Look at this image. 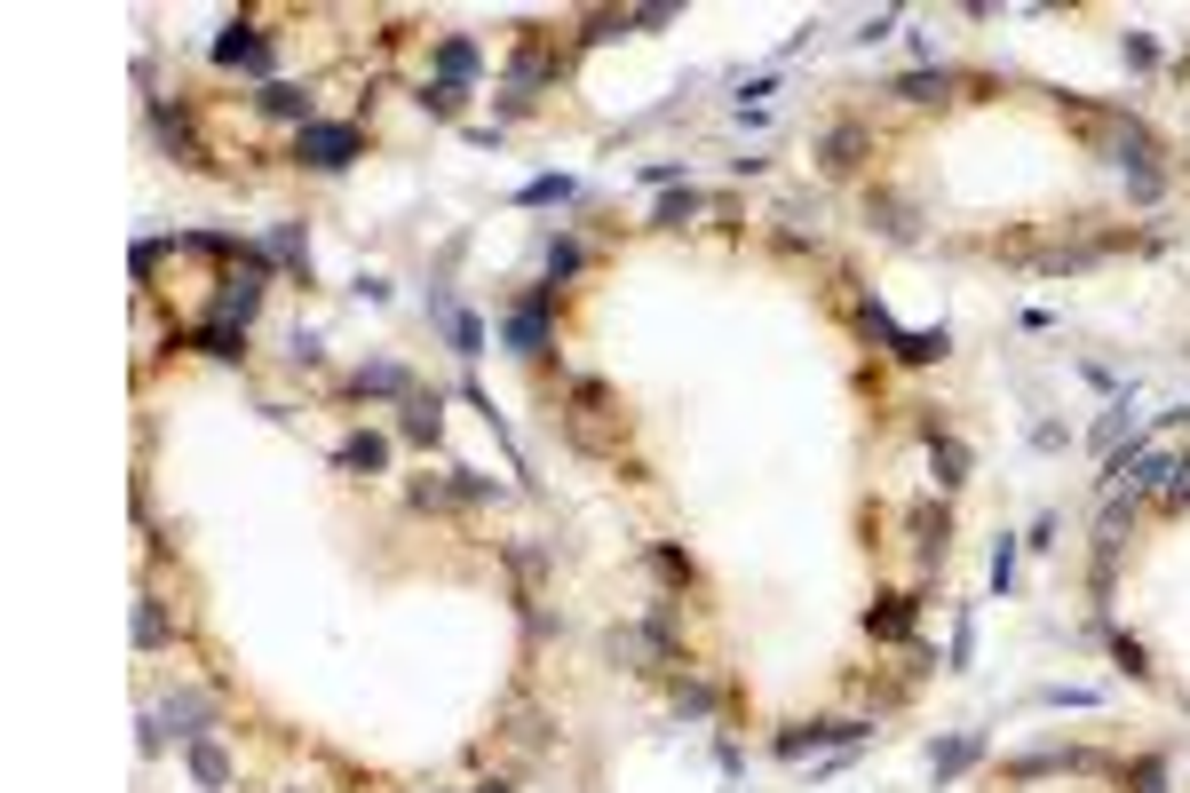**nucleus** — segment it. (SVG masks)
<instances>
[{
  "mask_svg": "<svg viewBox=\"0 0 1190 793\" xmlns=\"http://www.w3.org/2000/svg\"><path fill=\"white\" fill-rule=\"evenodd\" d=\"M198 350H207V358H238V350H246V333H238V326H215V318H207V326H198Z\"/></svg>",
  "mask_w": 1190,
  "mask_h": 793,
  "instance_id": "412c9836",
  "label": "nucleus"
},
{
  "mask_svg": "<svg viewBox=\"0 0 1190 793\" xmlns=\"http://www.w3.org/2000/svg\"><path fill=\"white\" fill-rule=\"evenodd\" d=\"M865 159H873V135H865L858 120H841V127L825 135V167H833V175H858Z\"/></svg>",
  "mask_w": 1190,
  "mask_h": 793,
  "instance_id": "6e6552de",
  "label": "nucleus"
},
{
  "mask_svg": "<svg viewBox=\"0 0 1190 793\" xmlns=\"http://www.w3.org/2000/svg\"><path fill=\"white\" fill-rule=\"evenodd\" d=\"M1111 659H1119L1127 674H1151V659H1143V642H1135V635H1111Z\"/></svg>",
  "mask_w": 1190,
  "mask_h": 793,
  "instance_id": "cd10ccee",
  "label": "nucleus"
},
{
  "mask_svg": "<svg viewBox=\"0 0 1190 793\" xmlns=\"http://www.w3.org/2000/svg\"><path fill=\"white\" fill-rule=\"evenodd\" d=\"M1167 476H1174V453H1119L1111 461V484H1135V492H1151Z\"/></svg>",
  "mask_w": 1190,
  "mask_h": 793,
  "instance_id": "1a4fd4ad",
  "label": "nucleus"
},
{
  "mask_svg": "<svg viewBox=\"0 0 1190 793\" xmlns=\"http://www.w3.org/2000/svg\"><path fill=\"white\" fill-rule=\"evenodd\" d=\"M873 722L865 714H833V722H802V730H786L778 738V754H818V746H865Z\"/></svg>",
  "mask_w": 1190,
  "mask_h": 793,
  "instance_id": "f03ea898",
  "label": "nucleus"
},
{
  "mask_svg": "<svg viewBox=\"0 0 1190 793\" xmlns=\"http://www.w3.org/2000/svg\"><path fill=\"white\" fill-rule=\"evenodd\" d=\"M556 72H564V56H556V48H548V40L532 32V40L516 48V64H509V87L524 95V87H540V80H556Z\"/></svg>",
  "mask_w": 1190,
  "mask_h": 793,
  "instance_id": "423d86ee",
  "label": "nucleus"
},
{
  "mask_svg": "<svg viewBox=\"0 0 1190 793\" xmlns=\"http://www.w3.org/2000/svg\"><path fill=\"white\" fill-rule=\"evenodd\" d=\"M572 270H579V246H572V238H556V246H548V286H556V278H572Z\"/></svg>",
  "mask_w": 1190,
  "mask_h": 793,
  "instance_id": "c756f323",
  "label": "nucleus"
},
{
  "mask_svg": "<svg viewBox=\"0 0 1190 793\" xmlns=\"http://www.w3.org/2000/svg\"><path fill=\"white\" fill-rule=\"evenodd\" d=\"M652 571H659L667 587H690V556H683V548H659V556H652Z\"/></svg>",
  "mask_w": 1190,
  "mask_h": 793,
  "instance_id": "bb28decb",
  "label": "nucleus"
},
{
  "mask_svg": "<svg viewBox=\"0 0 1190 793\" xmlns=\"http://www.w3.org/2000/svg\"><path fill=\"white\" fill-rule=\"evenodd\" d=\"M548 198H572V183H564V175H540V183H524V207H548Z\"/></svg>",
  "mask_w": 1190,
  "mask_h": 793,
  "instance_id": "c85d7f7f",
  "label": "nucleus"
},
{
  "mask_svg": "<svg viewBox=\"0 0 1190 793\" xmlns=\"http://www.w3.org/2000/svg\"><path fill=\"white\" fill-rule=\"evenodd\" d=\"M675 707H683V714H715V690L683 674V682H675Z\"/></svg>",
  "mask_w": 1190,
  "mask_h": 793,
  "instance_id": "a878e982",
  "label": "nucleus"
},
{
  "mask_svg": "<svg viewBox=\"0 0 1190 793\" xmlns=\"http://www.w3.org/2000/svg\"><path fill=\"white\" fill-rule=\"evenodd\" d=\"M160 143L183 159V167H207V152H198V135H191V120L183 112H160Z\"/></svg>",
  "mask_w": 1190,
  "mask_h": 793,
  "instance_id": "ddd939ff",
  "label": "nucleus"
},
{
  "mask_svg": "<svg viewBox=\"0 0 1190 793\" xmlns=\"http://www.w3.org/2000/svg\"><path fill=\"white\" fill-rule=\"evenodd\" d=\"M160 722H207V699H167Z\"/></svg>",
  "mask_w": 1190,
  "mask_h": 793,
  "instance_id": "7c9ffc66",
  "label": "nucleus"
},
{
  "mask_svg": "<svg viewBox=\"0 0 1190 793\" xmlns=\"http://www.w3.org/2000/svg\"><path fill=\"white\" fill-rule=\"evenodd\" d=\"M889 95H905V104H945V95H953V72H905Z\"/></svg>",
  "mask_w": 1190,
  "mask_h": 793,
  "instance_id": "2eb2a0df",
  "label": "nucleus"
},
{
  "mask_svg": "<svg viewBox=\"0 0 1190 793\" xmlns=\"http://www.w3.org/2000/svg\"><path fill=\"white\" fill-rule=\"evenodd\" d=\"M865 635L873 642H905L913 635V595H881V604L865 611Z\"/></svg>",
  "mask_w": 1190,
  "mask_h": 793,
  "instance_id": "9d476101",
  "label": "nucleus"
},
{
  "mask_svg": "<svg viewBox=\"0 0 1190 793\" xmlns=\"http://www.w3.org/2000/svg\"><path fill=\"white\" fill-rule=\"evenodd\" d=\"M263 112H270V120H302V127H310V87L270 80V87H263Z\"/></svg>",
  "mask_w": 1190,
  "mask_h": 793,
  "instance_id": "f8f14e48",
  "label": "nucleus"
},
{
  "mask_svg": "<svg viewBox=\"0 0 1190 793\" xmlns=\"http://www.w3.org/2000/svg\"><path fill=\"white\" fill-rule=\"evenodd\" d=\"M191 770H198V785H223L230 777V754L215 746V738H191Z\"/></svg>",
  "mask_w": 1190,
  "mask_h": 793,
  "instance_id": "f3484780",
  "label": "nucleus"
},
{
  "mask_svg": "<svg viewBox=\"0 0 1190 793\" xmlns=\"http://www.w3.org/2000/svg\"><path fill=\"white\" fill-rule=\"evenodd\" d=\"M215 64H246V72H270V40H263L255 24H230V32L215 40Z\"/></svg>",
  "mask_w": 1190,
  "mask_h": 793,
  "instance_id": "0eeeda50",
  "label": "nucleus"
},
{
  "mask_svg": "<svg viewBox=\"0 0 1190 793\" xmlns=\"http://www.w3.org/2000/svg\"><path fill=\"white\" fill-rule=\"evenodd\" d=\"M255 302H263V262L246 270V278H223V293H215V326H238V333H246Z\"/></svg>",
  "mask_w": 1190,
  "mask_h": 793,
  "instance_id": "20e7f679",
  "label": "nucleus"
},
{
  "mask_svg": "<svg viewBox=\"0 0 1190 793\" xmlns=\"http://www.w3.org/2000/svg\"><path fill=\"white\" fill-rule=\"evenodd\" d=\"M690 215H699V190H675V198H659V230H683Z\"/></svg>",
  "mask_w": 1190,
  "mask_h": 793,
  "instance_id": "5701e85b",
  "label": "nucleus"
},
{
  "mask_svg": "<svg viewBox=\"0 0 1190 793\" xmlns=\"http://www.w3.org/2000/svg\"><path fill=\"white\" fill-rule=\"evenodd\" d=\"M294 159H302V167H350L358 159V127L350 120H310L302 135H294Z\"/></svg>",
  "mask_w": 1190,
  "mask_h": 793,
  "instance_id": "f257e3e1",
  "label": "nucleus"
},
{
  "mask_svg": "<svg viewBox=\"0 0 1190 793\" xmlns=\"http://www.w3.org/2000/svg\"><path fill=\"white\" fill-rule=\"evenodd\" d=\"M1167 508H1190V461H1174V484H1167Z\"/></svg>",
  "mask_w": 1190,
  "mask_h": 793,
  "instance_id": "473e14b6",
  "label": "nucleus"
},
{
  "mask_svg": "<svg viewBox=\"0 0 1190 793\" xmlns=\"http://www.w3.org/2000/svg\"><path fill=\"white\" fill-rule=\"evenodd\" d=\"M476 793H509V785H501V777H484V785H476Z\"/></svg>",
  "mask_w": 1190,
  "mask_h": 793,
  "instance_id": "72a5a7b5",
  "label": "nucleus"
},
{
  "mask_svg": "<svg viewBox=\"0 0 1190 793\" xmlns=\"http://www.w3.org/2000/svg\"><path fill=\"white\" fill-rule=\"evenodd\" d=\"M437 72H444V87H461V80H476V48L453 32V40H437Z\"/></svg>",
  "mask_w": 1190,
  "mask_h": 793,
  "instance_id": "4468645a",
  "label": "nucleus"
},
{
  "mask_svg": "<svg viewBox=\"0 0 1190 793\" xmlns=\"http://www.w3.org/2000/svg\"><path fill=\"white\" fill-rule=\"evenodd\" d=\"M350 389H358V396H397V389H406V365H366Z\"/></svg>",
  "mask_w": 1190,
  "mask_h": 793,
  "instance_id": "aec40b11",
  "label": "nucleus"
},
{
  "mask_svg": "<svg viewBox=\"0 0 1190 793\" xmlns=\"http://www.w3.org/2000/svg\"><path fill=\"white\" fill-rule=\"evenodd\" d=\"M1182 461H1190V453H1182Z\"/></svg>",
  "mask_w": 1190,
  "mask_h": 793,
  "instance_id": "f704fd0d",
  "label": "nucleus"
},
{
  "mask_svg": "<svg viewBox=\"0 0 1190 793\" xmlns=\"http://www.w3.org/2000/svg\"><path fill=\"white\" fill-rule=\"evenodd\" d=\"M976 746H984L976 730H968V738H953V746H936V777H953V770H968V762H976Z\"/></svg>",
  "mask_w": 1190,
  "mask_h": 793,
  "instance_id": "4be33fe9",
  "label": "nucleus"
},
{
  "mask_svg": "<svg viewBox=\"0 0 1190 793\" xmlns=\"http://www.w3.org/2000/svg\"><path fill=\"white\" fill-rule=\"evenodd\" d=\"M421 104H429V112H437V120H453V112H461V87H444V80H437V87H429V95H421Z\"/></svg>",
  "mask_w": 1190,
  "mask_h": 793,
  "instance_id": "2f4dec72",
  "label": "nucleus"
},
{
  "mask_svg": "<svg viewBox=\"0 0 1190 793\" xmlns=\"http://www.w3.org/2000/svg\"><path fill=\"white\" fill-rule=\"evenodd\" d=\"M865 326L881 341H897V358L905 365H929V358H945V333H905V326H889V310H865Z\"/></svg>",
  "mask_w": 1190,
  "mask_h": 793,
  "instance_id": "39448f33",
  "label": "nucleus"
},
{
  "mask_svg": "<svg viewBox=\"0 0 1190 793\" xmlns=\"http://www.w3.org/2000/svg\"><path fill=\"white\" fill-rule=\"evenodd\" d=\"M341 461H350V468H381L389 444H381V436H350V444H341Z\"/></svg>",
  "mask_w": 1190,
  "mask_h": 793,
  "instance_id": "b1692460",
  "label": "nucleus"
},
{
  "mask_svg": "<svg viewBox=\"0 0 1190 793\" xmlns=\"http://www.w3.org/2000/svg\"><path fill=\"white\" fill-rule=\"evenodd\" d=\"M437 429H444V405H437V396H406V436H413V444H437Z\"/></svg>",
  "mask_w": 1190,
  "mask_h": 793,
  "instance_id": "dca6fc26",
  "label": "nucleus"
},
{
  "mask_svg": "<svg viewBox=\"0 0 1190 793\" xmlns=\"http://www.w3.org/2000/svg\"><path fill=\"white\" fill-rule=\"evenodd\" d=\"M444 333H453V350H461V358H476V350H484V326H476V318H461V310L444 318Z\"/></svg>",
  "mask_w": 1190,
  "mask_h": 793,
  "instance_id": "393cba45",
  "label": "nucleus"
},
{
  "mask_svg": "<svg viewBox=\"0 0 1190 793\" xmlns=\"http://www.w3.org/2000/svg\"><path fill=\"white\" fill-rule=\"evenodd\" d=\"M929 453H936V468H945L936 484H961V476H968V444L945 436V421H929Z\"/></svg>",
  "mask_w": 1190,
  "mask_h": 793,
  "instance_id": "9b49d317",
  "label": "nucleus"
},
{
  "mask_svg": "<svg viewBox=\"0 0 1190 793\" xmlns=\"http://www.w3.org/2000/svg\"><path fill=\"white\" fill-rule=\"evenodd\" d=\"M135 642H143V651H160V642H167V611L152 604V595L135 604Z\"/></svg>",
  "mask_w": 1190,
  "mask_h": 793,
  "instance_id": "6ab92c4d",
  "label": "nucleus"
},
{
  "mask_svg": "<svg viewBox=\"0 0 1190 793\" xmlns=\"http://www.w3.org/2000/svg\"><path fill=\"white\" fill-rule=\"evenodd\" d=\"M1119 777H1127V793H1167V762H1159V754H1143V762H1127Z\"/></svg>",
  "mask_w": 1190,
  "mask_h": 793,
  "instance_id": "a211bd4d",
  "label": "nucleus"
},
{
  "mask_svg": "<svg viewBox=\"0 0 1190 793\" xmlns=\"http://www.w3.org/2000/svg\"><path fill=\"white\" fill-rule=\"evenodd\" d=\"M548 293H556V286H532L524 302H516V318H509L516 358H540V350H548Z\"/></svg>",
  "mask_w": 1190,
  "mask_h": 793,
  "instance_id": "7ed1b4c3",
  "label": "nucleus"
}]
</instances>
